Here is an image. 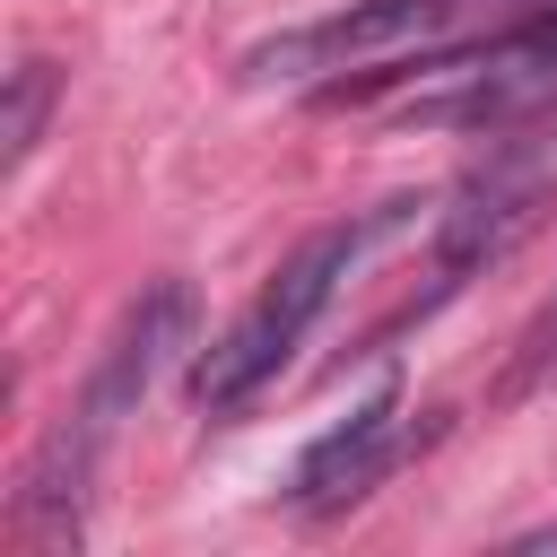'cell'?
<instances>
[{
  "mask_svg": "<svg viewBox=\"0 0 557 557\" xmlns=\"http://www.w3.org/2000/svg\"><path fill=\"white\" fill-rule=\"evenodd\" d=\"M366 235H374V226H322V235H305V244L278 261V278H270V287H261V296L200 348V366H191V400H200L209 418L244 409L261 383L287 374V357L305 348V331L322 322V305H331L339 278L357 270Z\"/></svg>",
  "mask_w": 557,
  "mask_h": 557,
  "instance_id": "cell-1",
  "label": "cell"
},
{
  "mask_svg": "<svg viewBox=\"0 0 557 557\" xmlns=\"http://www.w3.org/2000/svg\"><path fill=\"white\" fill-rule=\"evenodd\" d=\"M479 0H348L313 26H287L270 44L244 52V87H313L331 70H366V61H392L409 44H435L470 17Z\"/></svg>",
  "mask_w": 557,
  "mask_h": 557,
  "instance_id": "cell-2",
  "label": "cell"
},
{
  "mask_svg": "<svg viewBox=\"0 0 557 557\" xmlns=\"http://www.w3.org/2000/svg\"><path fill=\"white\" fill-rule=\"evenodd\" d=\"M183 348H191V287H183V278H157V287L131 296V313L113 322V339H104L87 392H78V426L104 444V435L148 400V383H157Z\"/></svg>",
  "mask_w": 557,
  "mask_h": 557,
  "instance_id": "cell-3",
  "label": "cell"
},
{
  "mask_svg": "<svg viewBox=\"0 0 557 557\" xmlns=\"http://www.w3.org/2000/svg\"><path fill=\"white\" fill-rule=\"evenodd\" d=\"M540 174L531 165H487L453 191V209H435V296H453L479 261H496L531 218H540Z\"/></svg>",
  "mask_w": 557,
  "mask_h": 557,
  "instance_id": "cell-4",
  "label": "cell"
},
{
  "mask_svg": "<svg viewBox=\"0 0 557 557\" xmlns=\"http://www.w3.org/2000/svg\"><path fill=\"white\" fill-rule=\"evenodd\" d=\"M392 453H400V392H374V400H357L305 461H296V479H287V496L305 505V513H331V505H357L383 470H392Z\"/></svg>",
  "mask_w": 557,
  "mask_h": 557,
  "instance_id": "cell-5",
  "label": "cell"
},
{
  "mask_svg": "<svg viewBox=\"0 0 557 557\" xmlns=\"http://www.w3.org/2000/svg\"><path fill=\"white\" fill-rule=\"evenodd\" d=\"M52 96H61V70L52 61H17L9 70V122H0V165L9 174H26V157H35V139H44V113H52Z\"/></svg>",
  "mask_w": 557,
  "mask_h": 557,
  "instance_id": "cell-6",
  "label": "cell"
}]
</instances>
